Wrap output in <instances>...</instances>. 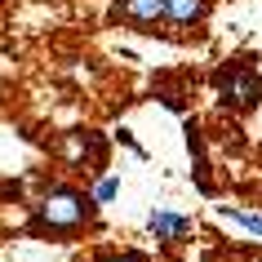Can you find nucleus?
<instances>
[{
    "mask_svg": "<svg viewBox=\"0 0 262 262\" xmlns=\"http://www.w3.org/2000/svg\"><path fill=\"white\" fill-rule=\"evenodd\" d=\"M98 218V205L94 195L71 187V182H54L45 187L40 200L31 205V218H27V231L40 235V240H71V235H84Z\"/></svg>",
    "mask_w": 262,
    "mask_h": 262,
    "instance_id": "nucleus-1",
    "label": "nucleus"
},
{
    "mask_svg": "<svg viewBox=\"0 0 262 262\" xmlns=\"http://www.w3.org/2000/svg\"><path fill=\"white\" fill-rule=\"evenodd\" d=\"M213 89H218L222 107L231 111H253L262 102V76L249 62H222L213 71Z\"/></svg>",
    "mask_w": 262,
    "mask_h": 262,
    "instance_id": "nucleus-2",
    "label": "nucleus"
},
{
    "mask_svg": "<svg viewBox=\"0 0 262 262\" xmlns=\"http://www.w3.org/2000/svg\"><path fill=\"white\" fill-rule=\"evenodd\" d=\"M54 156L71 169H89V173L102 178V169H107V138L98 129H67L54 142Z\"/></svg>",
    "mask_w": 262,
    "mask_h": 262,
    "instance_id": "nucleus-3",
    "label": "nucleus"
},
{
    "mask_svg": "<svg viewBox=\"0 0 262 262\" xmlns=\"http://www.w3.org/2000/svg\"><path fill=\"white\" fill-rule=\"evenodd\" d=\"M111 18L134 31H165V0H116Z\"/></svg>",
    "mask_w": 262,
    "mask_h": 262,
    "instance_id": "nucleus-4",
    "label": "nucleus"
},
{
    "mask_svg": "<svg viewBox=\"0 0 262 262\" xmlns=\"http://www.w3.org/2000/svg\"><path fill=\"white\" fill-rule=\"evenodd\" d=\"M147 231H151L160 245H182V240L195 231V222L187 218V213H173V209H151V213H147Z\"/></svg>",
    "mask_w": 262,
    "mask_h": 262,
    "instance_id": "nucleus-5",
    "label": "nucleus"
},
{
    "mask_svg": "<svg viewBox=\"0 0 262 262\" xmlns=\"http://www.w3.org/2000/svg\"><path fill=\"white\" fill-rule=\"evenodd\" d=\"M209 18V0H165V31H191Z\"/></svg>",
    "mask_w": 262,
    "mask_h": 262,
    "instance_id": "nucleus-6",
    "label": "nucleus"
},
{
    "mask_svg": "<svg viewBox=\"0 0 262 262\" xmlns=\"http://www.w3.org/2000/svg\"><path fill=\"white\" fill-rule=\"evenodd\" d=\"M218 213H222V218H231L235 227H245L249 235H258V240H262V213H258V209H235V205H218Z\"/></svg>",
    "mask_w": 262,
    "mask_h": 262,
    "instance_id": "nucleus-7",
    "label": "nucleus"
},
{
    "mask_svg": "<svg viewBox=\"0 0 262 262\" xmlns=\"http://www.w3.org/2000/svg\"><path fill=\"white\" fill-rule=\"evenodd\" d=\"M94 205H111V200H116V195H120V178H116V173H102V178L94 182Z\"/></svg>",
    "mask_w": 262,
    "mask_h": 262,
    "instance_id": "nucleus-8",
    "label": "nucleus"
},
{
    "mask_svg": "<svg viewBox=\"0 0 262 262\" xmlns=\"http://www.w3.org/2000/svg\"><path fill=\"white\" fill-rule=\"evenodd\" d=\"M116 134H120V142H124V147H129L134 156H147V151L138 147V138H134V129H116Z\"/></svg>",
    "mask_w": 262,
    "mask_h": 262,
    "instance_id": "nucleus-9",
    "label": "nucleus"
},
{
    "mask_svg": "<svg viewBox=\"0 0 262 262\" xmlns=\"http://www.w3.org/2000/svg\"><path fill=\"white\" fill-rule=\"evenodd\" d=\"M102 262H142L138 253H124V258H102Z\"/></svg>",
    "mask_w": 262,
    "mask_h": 262,
    "instance_id": "nucleus-10",
    "label": "nucleus"
}]
</instances>
